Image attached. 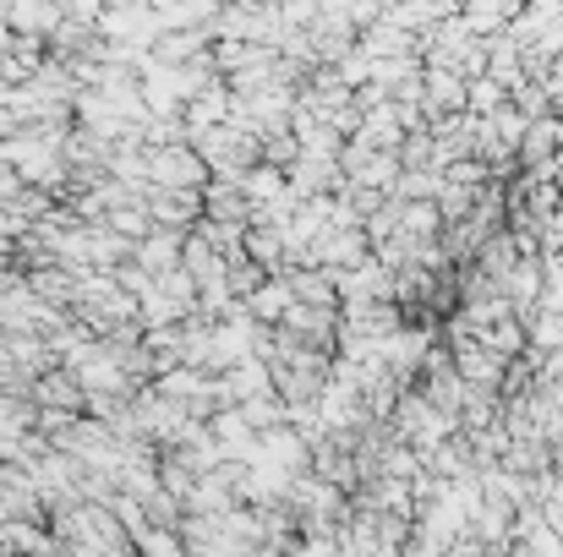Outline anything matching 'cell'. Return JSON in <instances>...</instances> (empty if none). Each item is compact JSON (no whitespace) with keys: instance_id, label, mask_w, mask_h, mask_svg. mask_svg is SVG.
<instances>
[{"instance_id":"8992f818","label":"cell","mask_w":563,"mask_h":557,"mask_svg":"<svg viewBox=\"0 0 563 557\" xmlns=\"http://www.w3.org/2000/svg\"><path fill=\"white\" fill-rule=\"evenodd\" d=\"M509 104H515V93H509L493 71L471 77V104H465V110H471L476 121H487V115H498V110H509Z\"/></svg>"},{"instance_id":"3957f363","label":"cell","mask_w":563,"mask_h":557,"mask_svg":"<svg viewBox=\"0 0 563 557\" xmlns=\"http://www.w3.org/2000/svg\"><path fill=\"white\" fill-rule=\"evenodd\" d=\"M60 22H66L60 0H11V33L22 38H55Z\"/></svg>"},{"instance_id":"52a82bcc","label":"cell","mask_w":563,"mask_h":557,"mask_svg":"<svg viewBox=\"0 0 563 557\" xmlns=\"http://www.w3.org/2000/svg\"><path fill=\"white\" fill-rule=\"evenodd\" d=\"M137 557H187V542L176 531H165V525H148L143 542H137Z\"/></svg>"},{"instance_id":"277c9868","label":"cell","mask_w":563,"mask_h":557,"mask_svg":"<svg viewBox=\"0 0 563 557\" xmlns=\"http://www.w3.org/2000/svg\"><path fill=\"white\" fill-rule=\"evenodd\" d=\"M241 307H246L252 323H285V312L296 307V285H290V274H285V279H263Z\"/></svg>"},{"instance_id":"6da1fadb","label":"cell","mask_w":563,"mask_h":557,"mask_svg":"<svg viewBox=\"0 0 563 557\" xmlns=\"http://www.w3.org/2000/svg\"><path fill=\"white\" fill-rule=\"evenodd\" d=\"M213 170L202 165V154L187 143H170V148H148V186L159 191H208Z\"/></svg>"},{"instance_id":"7a4b0ae2","label":"cell","mask_w":563,"mask_h":557,"mask_svg":"<svg viewBox=\"0 0 563 557\" xmlns=\"http://www.w3.org/2000/svg\"><path fill=\"white\" fill-rule=\"evenodd\" d=\"M132 257H137V268L143 274H176L181 268V257H187V230H154V235H143L137 246H132Z\"/></svg>"},{"instance_id":"5b68a950","label":"cell","mask_w":563,"mask_h":557,"mask_svg":"<svg viewBox=\"0 0 563 557\" xmlns=\"http://www.w3.org/2000/svg\"><path fill=\"white\" fill-rule=\"evenodd\" d=\"M148 213L159 230H187L191 219L202 213V191H159L148 186Z\"/></svg>"}]
</instances>
